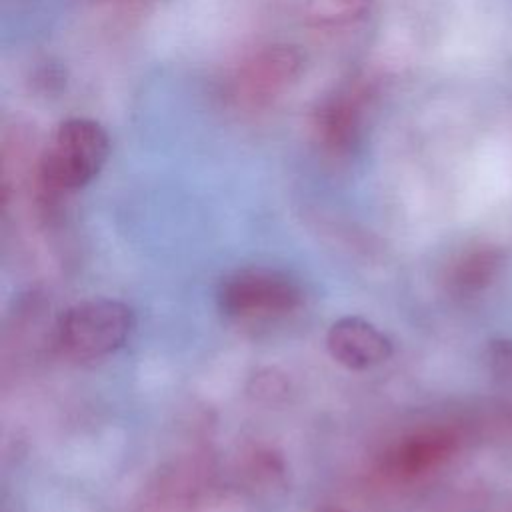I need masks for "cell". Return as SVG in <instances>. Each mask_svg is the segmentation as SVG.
Segmentation results:
<instances>
[{"label":"cell","instance_id":"obj_9","mask_svg":"<svg viewBox=\"0 0 512 512\" xmlns=\"http://www.w3.org/2000/svg\"><path fill=\"white\" fill-rule=\"evenodd\" d=\"M318 128L322 138L334 146H348L352 140V132L356 130V112L354 106L346 100H334L320 112Z\"/></svg>","mask_w":512,"mask_h":512},{"label":"cell","instance_id":"obj_11","mask_svg":"<svg viewBox=\"0 0 512 512\" xmlns=\"http://www.w3.org/2000/svg\"><path fill=\"white\" fill-rule=\"evenodd\" d=\"M322 512H346V510H340V508H324Z\"/></svg>","mask_w":512,"mask_h":512},{"label":"cell","instance_id":"obj_3","mask_svg":"<svg viewBox=\"0 0 512 512\" xmlns=\"http://www.w3.org/2000/svg\"><path fill=\"white\" fill-rule=\"evenodd\" d=\"M216 304L228 318H268L300 308L304 304V290L286 272L250 266L234 270L220 280Z\"/></svg>","mask_w":512,"mask_h":512},{"label":"cell","instance_id":"obj_1","mask_svg":"<svg viewBox=\"0 0 512 512\" xmlns=\"http://www.w3.org/2000/svg\"><path fill=\"white\" fill-rule=\"evenodd\" d=\"M110 152V140L100 122L68 118L54 130L38 166V178L46 192H74L90 184L102 170Z\"/></svg>","mask_w":512,"mask_h":512},{"label":"cell","instance_id":"obj_10","mask_svg":"<svg viewBox=\"0 0 512 512\" xmlns=\"http://www.w3.org/2000/svg\"><path fill=\"white\" fill-rule=\"evenodd\" d=\"M486 358H488V366L492 370V374L512 386V338H496L488 344L486 350Z\"/></svg>","mask_w":512,"mask_h":512},{"label":"cell","instance_id":"obj_4","mask_svg":"<svg viewBox=\"0 0 512 512\" xmlns=\"http://www.w3.org/2000/svg\"><path fill=\"white\" fill-rule=\"evenodd\" d=\"M304 72V56L296 46L270 44L250 54L238 68L234 90L248 106H266L292 90Z\"/></svg>","mask_w":512,"mask_h":512},{"label":"cell","instance_id":"obj_2","mask_svg":"<svg viewBox=\"0 0 512 512\" xmlns=\"http://www.w3.org/2000/svg\"><path fill=\"white\" fill-rule=\"evenodd\" d=\"M134 324V310L124 302L110 298L84 300L58 318L54 338L66 356L94 360L122 348Z\"/></svg>","mask_w":512,"mask_h":512},{"label":"cell","instance_id":"obj_8","mask_svg":"<svg viewBox=\"0 0 512 512\" xmlns=\"http://www.w3.org/2000/svg\"><path fill=\"white\" fill-rule=\"evenodd\" d=\"M372 2L374 0H304V14L314 28L338 30L360 22Z\"/></svg>","mask_w":512,"mask_h":512},{"label":"cell","instance_id":"obj_7","mask_svg":"<svg viewBox=\"0 0 512 512\" xmlns=\"http://www.w3.org/2000/svg\"><path fill=\"white\" fill-rule=\"evenodd\" d=\"M506 254L494 246L474 248L454 260L446 282L452 294L472 296L486 290L504 268Z\"/></svg>","mask_w":512,"mask_h":512},{"label":"cell","instance_id":"obj_6","mask_svg":"<svg viewBox=\"0 0 512 512\" xmlns=\"http://www.w3.org/2000/svg\"><path fill=\"white\" fill-rule=\"evenodd\" d=\"M458 450V436L446 428L414 432L384 456V470L396 478H416L442 466Z\"/></svg>","mask_w":512,"mask_h":512},{"label":"cell","instance_id":"obj_5","mask_svg":"<svg viewBox=\"0 0 512 512\" xmlns=\"http://www.w3.org/2000/svg\"><path fill=\"white\" fill-rule=\"evenodd\" d=\"M328 354L348 370H368L386 362L392 352V340L372 322L360 316L336 320L326 334Z\"/></svg>","mask_w":512,"mask_h":512}]
</instances>
